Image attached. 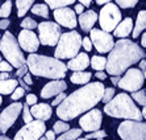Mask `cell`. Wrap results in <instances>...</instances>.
Segmentation results:
<instances>
[{"label": "cell", "mask_w": 146, "mask_h": 140, "mask_svg": "<svg viewBox=\"0 0 146 140\" xmlns=\"http://www.w3.org/2000/svg\"><path fill=\"white\" fill-rule=\"evenodd\" d=\"M104 89L106 87L102 82H88L79 90H75L58 104V118L63 122H67L90 111L102 100Z\"/></svg>", "instance_id": "1"}, {"label": "cell", "mask_w": 146, "mask_h": 140, "mask_svg": "<svg viewBox=\"0 0 146 140\" xmlns=\"http://www.w3.org/2000/svg\"><path fill=\"white\" fill-rule=\"evenodd\" d=\"M145 58V52L139 45L128 38H120L115 42L107 58L106 70L109 75H121L132 65Z\"/></svg>", "instance_id": "2"}, {"label": "cell", "mask_w": 146, "mask_h": 140, "mask_svg": "<svg viewBox=\"0 0 146 140\" xmlns=\"http://www.w3.org/2000/svg\"><path fill=\"white\" fill-rule=\"evenodd\" d=\"M25 65L28 68V72H31V74L50 79L65 78L66 72H67L66 64H63L61 60L48 57V56L34 54V53H31L28 56Z\"/></svg>", "instance_id": "3"}, {"label": "cell", "mask_w": 146, "mask_h": 140, "mask_svg": "<svg viewBox=\"0 0 146 140\" xmlns=\"http://www.w3.org/2000/svg\"><path fill=\"white\" fill-rule=\"evenodd\" d=\"M104 113L112 118H121L125 120H139L142 119L141 110L137 107V104L133 102L125 92H120L115 95L108 103L104 106Z\"/></svg>", "instance_id": "4"}, {"label": "cell", "mask_w": 146, "mask_h": 140, "mask_svg": "<svg viewBox=\"0 0 146 140\" xmlns=\"http://www.w3.org/2000/svg\"><path fill=\"white\" fill-rule=\"evenodd\" d=\"M82 48V36L76 31L62 33L54 50V58L57 60H70L79 53Z\"/></svg>", "instance_id": "5"}, {"label": "cell", "mask_w": 146, "mask_h": 140, "mask_svg": "<svg viewBox=\"0 0 146 140\" xmlns=\"http://www.w3.org/2000/svg\"><path fill=\"white\" fill-rule=\"evenodd\" d=\"M0 54L4 56V58L9 65H12V68L19 69L20 66L25 65L24 53L11 32H4V34L0 37Z\"/></svg>", "instance_id": "6"}, {"label": "cell", "mask_w": 146, "mask_h": 140, "mask_svg": "<svg viewBox=\"0 0 146 140\" xmlns=\"http://www.w3.org/2000/svg\"><path fill=\"white\" fill-rule=\"evenodd\" d=\"M98 17H99V24H100L102 31L109 33L121 21V12H120V8L116 4L107 3L100 9V13H99Z\"/></svg>", "instance_id": "7"}, {"label": "cell", "mask_w": 146, "mask_h": 140, "mask_svg": "<svg viewBox=\"0 0 146 140\" xmlns=\"http://www.w3.org/2000/svg\"><path fill=\"white\" fill-rule=\"evenodd\" d=\"M122 140H146V124L139 120H125L117 128Z\"/></svg>", "instance_id": "8"}, {"label": "cell", "mask_w": 146, "mask_h": 140, "mask_svg": "<svg viewBox=\"0 0 146 140\" xmlns=\"http://www.w3.org/2000/svg\"><path fill=\"white\" fill-rule=\"evenodd\" d=\"M38 27V41L42 45H48V46H54L57 45L58 40L61 37V27L57 23L53 21H42Z\"/></svg>", "instance_id": "9"}, {"label": "cell", "mask_w": 146, "mask_h": 140, "mask_svg": "<svg viewBox=\"0 0 146 140\" xmlns=\"http://www.w3.org/2000/svg\"><path fill=\"white\" fill-rule=\"evenodd\" d=\"M145 82V75L142 74V72L139 69H134V68H129L125 72L124 77L120 78L119 86L120 89L125 90V91H130L134 92L137 90H141Z\"/></svg>", "instance_id": "10"}, {"label": "cell", "mask_w": 146, "mask_h": 140, "mask_svg": "<svg viewBox=\"0 0 146 140\" xmlns=\"http://www.w3.org/2000/svg\"><path fill=\"white\" fill-rule=\"evenodd\" d=\"M45 131H46L45 122L32 120L19 130V132L15 135V140H40Z\"/></svg>", "instance_id": "11"}, {"label": "cell", "mask_w": 146, "mask_h": 140, "mask_svg": "<svg viewBox=\"0 0 146 140\" xmlns=\"http://www.w3.org/2000/svg\"><path fill=\"white\" fill-rule=\"evenodd\" d=\"M90 40L99 53H109L115 45L112 34L96 28H92L90 31Z\"/></svg>", "instance_id": "12"}, {"label": "cell", "mask_w": 146, "mask_h": 140, "mask_svg": "<svg viewBox=\"0 0 146 140\" xmlns=\"http://www.w3.org/2000/svg\"><path fill=\"white\" fill-rule=\"evenodd\" d=\"M21 110H23V104L20 102H15L1 111L0 114V132L1 135H4L15 124Z\"/></svg>", "instance_id": "13"}, {"label": "cell", "mask_w": 146, "mask_h": 140, "mask_svg": "<svg viewBox=\"0 0 146 140\" xmlns=\"http://www.w3.org/2000/svg\"><path fill=\"white\" fill-rule=\"evenodd\" d=\"M103 123V114L98 109H91L87 111V114L82 116L79 119V126L82 131L86 132H94V131L100 130Z\"/></svg>", "instance_id": "14"}, {"label": "cell", "mask_w": 146, "mask_h": 140, "mask_svg": "<svg viewBox=\"0 0 146 140\" xmlns=\"http://www.w3.org/2000/svg\"><path fill=\"white\" fill-rule=\"evenodd\" d=\"M17 44L20 46L21 50H25L28 53H34L37 52L38 46H40V41L36 33L28 29H23L19 33V38H17Z\"/></svg>", "instance_id": "15"}, {"label": "cell", "mask_w": 146, "mask_h": 140, "mask_svg": "<svg viewBox=\"0 0 146 140\" xmlns=\"http://www.w3.org/2000/svg\"><path fill=\"white\" fill-rule=\"evenodd\" d=\"M54 19L57 20V24L59 27H66L70 29H74L76 27V13L74 9H70L68 7L63 8H57L54 9Z\"/></svg>", "instance_id": "16"}, {"label": "cell", "mask_w": 146, "mask_h": 140, "mask_svg": "<svg viewBox=\"0 0 146 140\" xmlns=\"http://www.w3.org/2000/svg\"><path fill=\"white\" fill-rule=\"evenodd\" d=\"M67 89V83L63 79H54L51 82L46 83L41 90V98L44 99H49L53 96L58 95L59 92H63Z\"/></svg>", "instance_id": "17"}, {"label": "cell", "mask_w": 146, "mask_h": 140, "mask_svg": "<svg viewBox=\"0 0 146 140\" xmlns=\"http://www.w3.org/2000/svg\"><path fill=\"white\" fill-rule=\"evenodd\" d=\"M31 115L33 116L36 120H41V122H46L51 118L53 115V110H51L50 104L46 103H36L32 106V109H29Z\"/></svg>", "instance_id": "18"}, {"label": "cell", "mask_w": 146, "mask_h": 140, "mask_svg": "<svg viewBox=\"0 0 146 140\" xmlns=\"http://www.w3.org/2000/svg\"><path fill=\"white\" fill-rule=\"evenodd\" d=\"M90 65V58L87 53H78L75 57L70 58L66 68L72 72H84Z\"/></svg>", "instance_id": "19"}, {"label": "cell", "mask_w": 146, "mask_h": 140, "mask_svg": "<svg viewBox=\"0 0 146 140\" xmlns=\"http://www.w3.org/2000/svg\"><path fill=\"white\" fill-rule=\"evenodd\" d=\"M78 21H79V25H80L82 31L88 33L92 28H94L95 23L98 21V13H96L95 11L88 9L87 12H83V13L79 15Z\"/></svg>", "instance_id": "20"}, {"label": "cell", "mask_w": 146, "mask_h": 140, "mask_svg": "<svg viewBox=\"0 0 146 140\" xmlns=\"http://www.w3.org/2000/svg\"><path fill=\"white\" fill-rule=\"evenodd\" d=\"M133 31V20L132 17H126L124 20H121L117 24V27L113 29V34L119 38H125L128 37Z\"/></svg>", "instance_id": "21"}, {"label": "cell", "mask_w": 146, "mask_h": 140, "mask_svg": "<svg viewBox=\"0 0 146 140\" xmlns=\"http://www.w3.org/2000/svg\"><path fill=\"white\" fill-rule=\"evenodd\" d=\"M146 27V12L145 11H139L137 15V20H136V25L133 27L132 31V36L133 38H137L141 34V32L145 31Z\"/></svg>", "instance_id": "22"}, {"label": "cell", "mask_w": 146, "mask_h": 140, "mask_svg": "<svg viewBox=\"0 0 146 140\" xmlns=\"http://www.w3.org/2000/svg\"><path fill=\"white\" fill-rule=\"evenodd\" d=\"M92 74L90 72H75L70 77V81L75 85H87L91 79Z\"/></svg>", "instance_id": "23"}, {"label": "cell", "mask_w": 146, "mask_h": 140, "mask_svg": "<svg viewBox=\"0 0 146 140\" xmlns=\"http://www.w3.org/2000/svg\"><path fill=\"white\" fill-rule=\"evenodd\" d=\"M17 79H3L0 81V95H8V94H12L13 90L17 87Z\"/></svg>", "instance_id": "24"}, {"label": "cell", "mask_w": 146, "mask_h": 140, "mask_svg": "<svg viewBox=\"0 0 146 140\" xmlns=\"http://www.w3.org/2000/svg\"><path fill=\"white\" fill-rule=\"evenodd\" d=\"M34 0H16V7H17V16L24 17L25 13L32 8Z\"/></svg>", "instance_id": "25"}, {"label": "cell", "mask_w": 146, "mask_h": 140, "mask_svg": "<svg viewBox=\"0 0 146 140\" xmlns=\"http://www.w3.org/2000/svg\"><path fill=\"white\" fill-rule=\"evenodd\" d=\"M90 65L94 70L96 72H103L106 70V65H107V58L103 57V56H94V57L90 60Z\"/></svg>", "instance_id": "26"}, {"label": "cell", "mask_w": 146, "mask_h": 140, "mask_svg": "<svg viewBox=\"0 0 146 140\" xmlns=\"http://www.w3.org/2000/svg\"><path fill=\"white\" fill-rule=\"evenodd\" d=\"M82 132H83V131H82L80 128H70V130L63 132L61 136L55 140H76L82 135Z\"/></svg>", "instance_id": "27"}, {"label": "cell", "mask_w": 146, "mask_h": 140, "mask_svg": "<svg viewBox=\"0 0 146 140\" xmlns=\"http://www.w3.org/2000/svg\"><path fill=\"white\" fill-rule=\"evenodd\" d=\"M45 3L51 9H57V8H63L71 5V4L75 3V0H45Z\"/></svg>", "instance_id": "28"}, {"label": "cell", "mask_w": 146, "mask_h": 140, "mask_svg": "<svg viewBox=\"0 0 146 140\" xmlns=\"http://www.w3.org/2000/svg\"><path fill=\"white\" fill-rule=\"evenodd\" d=\"M31 11H32V13L33 15L45 17V19H48L49 17V7L46 5V4H34V5H32Z\"/></svg>", "instance_id": "29"}, {"label": "cell", "mask_w": 146, "mask_h": 140, "mask_svg": "<svg viewBox=\"0 0 146 140\" xmlns=\"http://www.w3.org/2000/svg\"><path fill=\"white\" fill-rule=\"evenodd\" d=\"M130 98L133 99V102H136L137 104H141L142 107L146 104V91L143 89L132 92V96H130Z\"/></svg>", "instance_id": "30"}, {"label": "cell", "mask_w": 146, "mask_h": 140, "mask_svg": "<svg viewBox=\"0 0 146 140\" xmlns=\"http://www.w3.org/2000/svg\"><path fill=\"white\" fill-rule=\"evenodd\" d=\"M11 12H12V1L7 0V1H4V4L0 5V17L1 19H7L11 15Z\"/></svg>", "instance_id": "31"}, {"label": "cell", "mask_w": 146, "mask_h": 140, "mask_svg": "<svg viewBox=\"0 0 146 140\" xmlns=\"http://www.w3.org/2000/svg\"><path fill=\"white\" fill-rule=\"evenodd\" d=\"M67 130H70V126H68V123L63 122V120H58L53 126V132L54 133H63Z\"/></svg>", "instance_id": "32"}, {"label": "cell", "mask_w": 146, "mask_h": 140, "mask_svg": "<svg viewBox=\"0 0 146 140\" xmlns=\"http://www.w3.org/2000/svg\"><path fill=\"white\" fill-rule=\"evenodd\" d=\"M138 0H116V5L120 8H133L136 7Z\"/></svg>", "instance_id": "33"}, {"label": "cell", "mask_w": 146, "mask_h": 140, "mask_svg": "<svg viewBox=\"0 0 146 140\" xmlns=\"http://www.w3.org/2000/svg\"><path fill=\"white\" fill-rule=\"evenodd\" d=\"M115 95H116V90L113 89V87H107V89H104V91H103L102 102L108 103L109 100H111V99H112Z\"/></svg>", "instance_id": "34"}, {"label": "cell", "mask_w": 146, "mask_h": 140, "mask_svg": "<svg viewBox=\"0 0 146 140\" xmlns=\"http://www.w3.org/2000/svg\"><path fill=\"white\" fill-rule=\"evenodd\" d=\"M21 28L23 29H28V31H32V29H34V28L37 27V23L32 19V17H25L24 20L21 21Z\"/></svg>", "instance_id": "35"}, {"label": "cell", "mask_w": 146, "mask_h": 140, "mask_svg": "<svg viewBox=\"0 0 146 140\" xmlns=\"http://www.w3.org/2000/svg\"><path fill=\"white\" fill-rule=\"evenodd\" d=\"M107 136V132L103 130H98V131H94V132H90L87 133V136L84 139L90 140V139H104Z\"/></svg>", "instance_id": "36"}, {"label": "cell", "mask_w": 146, "mask_h": 140, "mask_svg": "<svg viewBox=\"0 0 146 140\" xmlns=\"http://www.w3.org/2000/svg\"><path fill=\"white\" fill-rule=\"evenodd\" d=\"M21 111H23V119H24L25 124L33 120V116L31 115V111H29V107H28V104L23 106V110H21Z\"/></svg>", "instance_id": "37"}, {"label": "cell", "mask_w": 146, "mask_h": 140, "mask_svg": "<svg viewBox=\"0 0 146 140\" xmlns=\"http://www.w3.org/2000/svg\"><path fill=\"white\" fill-rule=\"evenodd\" d=\"M24 94H25V90L23 87H16L13 90V92L11 94V98H12V100H19L20 98L24 96Z\"/></svg>", "instance_id": "38"}, {"label": "cell", "mask_w": 146, "mask_h": 140, "mask_svg": "<svg viewBox=\"0 0 146 140\" xmlns=\"http://www.w3.org/2000/svg\"><path fill=\"white\" fill-rule=\"evenodd\" d=\"M13 70L12 65H9L7 61H1L0 62V72L1 73H11Z\"/></svg>", "instance_id": "39"}, {"label": "cell", "mask_w": 146, "mask_h": 140, "mask_svg": "<svg viewBox=\"0 0 146 140\" xmlns=\"http://www.w3.org/2000/svg\"><path fill=\"white\" fill-rule=\"evenodd\" d=\"M82 46L84 48L86 52H91L92 50V42H91V40H90L88 37L82 38Z\"/></svg>", "instance_id": "40"}, {"label": "cell", "mask_w": 146, "mask_h": 140, "mask_svg": "<svg viewBox=\"0 0 146 140\" xmlns=\"http://www.w3.org/2000/svg\"><path fill=\"white\" fill-rule=\"evenodd\" d=\"M66 96H67V95L65 94V91H63V92H59L58 95H55V99L53 100V102H51V104H53V106H58L59 103H62V100H63Z\"/></svg>", "instance_id": "41"}, {"label": "cell", "mask_w": 146, "mask_h": 140, "mask_svg": "<svg viewBox=\"0 0 146 140\" xmlns=\"http://www.w3.org/2000/svg\"><path fill=\"white\" fill-rule=\"evenodd\" d=\"M28 73V68H27V65H23V66H20V68L17 69V72H16V77L17 78H23L25 74Z\"/></svg>", "instance_id": "42"}, {"label": "cell", "mask_w": 146, "mask_h": 140, "mask_svg": "<svg viewBox=\"0 0 146 140\" xmlns=\"http://www.w3.org/2000/svg\"><path fill=\"white\" fill-rule=\"evenodd\" d=\"M37 103V96L34 95V94H28L27 95V104L28 106H33Z\"/></svg>", "instance_id": "43"}, {"label": "cell", "mask_w": 146, "mask_h": 140, "mask_svg": "<svg viewBox=\"0 0 146 140\" xmlns=\"http://www.w3.org/2000/svg\"><path fill=\"white\" fill-rule=\"evenodd\" d=\"M11 21L8 20V19H3V20H0V29L1 31H5L8 27H9Z\"/></svg>", "instance_id": "44"}, {"label": "cell", "mask_w": 146, "mask_h": 140, "mask_svg": "<svg viewBox=\"0 0 146 140\" xmlns=\"http://www.w3.org/2000/svg\"><path fill=\"white\" fill-rule=\"evenodd\" d=\"M21 79H23V81H24V82L27 83L28 86H31L32 83H33V81H32V75H31V73H27V74H25Z\"/></svg>", "instance_id": "45"}, {"label": "cell", "mask_w": 146, "mask_h": 140, "mask_svg": "<svg viewBox=\"0 0 146 140\" xmlns=\"http://www.w3.org/2000/svg\"><path fill=\"white\" fill-rule=\"evenodd\" d=\"M17 83H20V87H23V89L25 90V91H29V90H31V86H28L27 83L24 82V81H23V79L21 78H19V81H17Z\"/></svg>", "instance_id": "46"}, {"label": "cell", "mask_w": 146, "mask_h": 140, "mask_svg": "<svg viewBox=\"0 0 146 140\" xmlns=\"http://www.w3.org/2000/svg\"><path fill=\"white\" fill-rule=\"evenodd\" d=\"M45 139H46V140H55V133L53 132V131H46Z\"/></svg>", "instance_id": "47"}, {"label": "cell", "mask_w": 146, "mask_h": 140, "mask_svg": "<svg viewBox=\"0 0 146 140\" xmlns=\"http://www.w3.org/2000/svg\"><path fill=\"white\" fill-rule=\"evenodd\" d=\"M83 11H84V7H83L82 4H76V5H75V8H74V12H75V13L80 15V13H83Z\"/></svg>", "instance_id": "48"}, {"label": "cell", "mask_w": 146, "mask_h": 140, "mask_svg": "<svg viewBox=\"0 0 146 140\" xmlns=\"http://www.w3.org/2000/svg\"><path fill=\"white\" fill-rule=\"evenodd\" d=\"M95 77L98 79H100V81H104V79H107V74L104 72H98L95 73Z\"/></svg>", "instance_id": "49"}, {"label": "cell", "mask_w": 146, "mask_h": 140, "mask_svg": "<svg viewBox=\"0 0 146 140\" xmlns=\"http://www.w3.org/2000/svg\"><path fill=\"white\" fill-rule=\"evenodd\" d=\"M139 68H141L142 74L145 75V73H146V61H145V58H142V60H141V62H139Z\"/></svg>", "instance_id": "50"}, {"label": "cell", "mask_w": 146, "mask_h": 140, "mask_svg": "<svg viewBox=\"0 0 146 140\" xmlns=\"http://www.w3.org/2000/svg\"><path fill=\"white\" fill-rule=\"evenodd\" d=\"M91 3H92V0H79V4H82L83 7H90Z\"/></svg>", "instance_id": "51"}, {"label": "cell", "mask_w": 146, "mask_h": 140, "mask_svg": "<svg viewBox=\"0 0 146 140\" xmlns=\"http://www.w3.org/2000/svg\"><path fill=\"white\" fill-rule=\"evenodd\" d=\"M111 81H112L113 85L117 86V83H119V81H120V77H119V75H112V78H111Z\"/></svg>", "instance_id": "52"}, {"label": "cell", "mask_w": 146, "mask_h": 140, "mask_svg": "<svg viewBox=\"0 0 146 140\" xmlns=\"http://www.w3.org/2000/svg\"><path fill=\"white\" fill-rule=\"evenodd\" d=\"M9 73H0V81L3 79H9Z\"/></svg>", "instance_id": "53"}, {"label": "cell", "mask_w": 146, "mask_h": 140, "mask_svg": "<svg viewBox=\"0 0 146 140\" xmlns=\"http://www.w3.org/2000/svg\"><path fill=\"white\" fill-rule=\"evenodd\" d=\"M112 0H96V4L98 5H104V4H107V3H111Z\"/></svg>", "instance_id": "54"}, {"label": "cell", "mask_w": 146, "mask_h": 140, "mask_svg": "<svg viewBox=\"0 0 146 140\" xmlns=\"http://www.w3.org/2000/svg\"><path fill=\"white\" fill-rule=\"evenodd\" d=\"M141 45H142V48H145L146 46V34L145 33L142 34V41H141Z\"/></svg>", "instance_id": "55"}, {"label": "cell", "mask_w": 146, "mask_h": 140, "mask_svg": "<svg viewBox=\"0 0 146 140\" xmlns=\"http://www.w3.org/2000/svg\"><path fill=\"white\" fill-rule=\"evenodd\" d=\"M0 140H12V139H9V137L5 136V135H1V136H0Z\"/></svg>", "instance_id": "56"}, {"label": "cell", "mask_w": 146, "mask_h": 140, "mask_svg": "<svg viewBox=\"0 0 146 140\" xmlns=\"http://www.w3.org/2000/svg\"><path fill=\"white\" fill-rule=\"evenodd\" d=\"M76 140H87V139H84V137H83V139H82V137H78Z\"/></svg>", "instance_id": "57"}, {"label": "cell", "mask_w": 146, "mask_h": 140, "mask_svg": "<svg viewBox=\"0 0 146 140\" xmlns=\"http://www.w3.org/2000/svg\"><path fill=\"white\" fill-rule=\"evenodd\" d=\"M1 102H3V99H1V95H0V104H1Z\"/></svg>", "instance_id": "58"}, {"label": "cell", "mask_w": 146, "mask_h": 140, "mask_svg": "<svg viewBox=\"0 0 146 140\" xmlns=\"http://www.w3.org/2000/svg\"><path fill=\"white\" fill-rule=\"evenodd\" d=\"M40 140H46V139H45V137H41V139Z\"/></svg>", "instance_id": "59"}, {"label": "cell", "mask_w": 146, "mask_h": 140, "mask_svg": "<svg viewBox=\"0 0 146 140\" xmlns=\"http://www.w3.org/2000/svg\"><path fill=\"white\" fill-rule=\"evenodd\" d=\"M1 61H3V60H1V54H0V62H1Z\"/></svg>", "instance_id": "60"}, {"label": "cell", "mask_w": 146, "mask_h": 140, "mask_svg": "<svg viewBox=\"0 0 146 140\" xmlns=\"http://www.w3.org/2000/svg\"><path fill=\"white\" fill-rule=\"evenodd\" d=\"M96 140H104V139H96Z\"/></svg>", "instance_id": "61"}, {"label": "cell", "mask_w": 146, "mask_h": 140, "mask_svg": "<svg viewBox=\"0 0 146 140\" xmlns=\"http://www.w3.org/2000/svg\"><path fill=\"white\" fill-rule=\"evenodd\" d=\"M0 37H1V36H0Z\"/></svg>", "instance_id": "62"}]
</instances>
